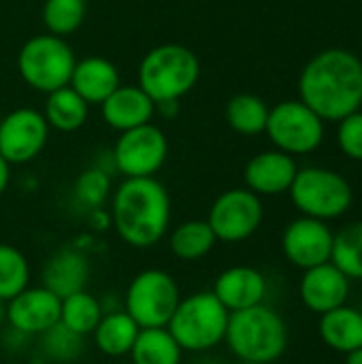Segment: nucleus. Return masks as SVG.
Segmentation results:
<instances>
[{
    "label": "nucleus",
    "mask_w": 362,
    "mask_h": 364,
    "mask_svg": "<svg viewBox=\"0 0 362 364\" xmlns=\"http://www.w3.org/2000/svg\"><path fill=\"white\" fill-rule=\"evenodd\" d=\"M265 132L275 149L290 156H301L312 154L322 145L324 122L305 102L284 100L269 109Z\"/></svg>",
    "instance_id": "obj_9"
},
{
    "label": "nucleus",
    "mask_w": 362,
    "mask_h": 364,
    "mask_svg": "<svg viewBox=\"0 0 362 364\" xmlns=\"http://www.w3.org/2000/svg\"><path fill=\"white\" fill-rule=\"evenodd\" d=\"M111 194V179L102 168H90L75 181V198L87 209H100Z\"/></svg>",
    "instance_id": "obj_32"
},
{
    "label": "nucleus",
    "mask_w": 362,
    "mask_h": 364,
    "mask_svg": "<svg viewBox=\"0 0 362 364\" xmlns=\"http://www.w3.org/2000/svg\"><path fill=\"white\" fill-rule=\"evenodd\" d=\"M288 194L301 215L322 222L341 218L350 211L354 200V192L348 179L322 166H307L297 171Z\"/></svg>",
    "instance_id": "obj_7"
},
{
    "label": "nucleus",
    "mask_w": 362,
    "mask_h": 364,
    "mask_svg": "<svg viewBox=\"0 0 362 364\" xmlns=\"http://www.w3.org/2000/svg\"><path fill=\"white\" fill-rule=\"evenodd\" d=\"M105 314L102 301H98L87 290H79L75 294H68L60 303V324L79 337H87L94 333L96 324L100 322Z\"/></svg>",
    "instance_id": "obj_26"
},
{
    "label": "nucleus",
    "mask_w": 362,
    "mask_h": 364,
    "mask_svg": "<svg viewBox=\"0 0 362 364\" xmlns=\"http://www.w3.org/2000/svg\"><path fill=\"white\" fill-rule=\"evenodd\" d=\"M119 70L117 66L100 55H90L77 60L70 87L87 102V105H102L107 96H111L119 87Z\"/></svg>",
    "instance_id": "obj_20"
},
{
    "label": "nucleus",
    "mask_w": 362,
    "mask_h": 364,
    "mask_svg": "<svg viewBox=\"0 0 362 364\" xmlns=\"http://www.w3.org/2000/svg\"><path fill=\"white\" fill-rule=\"evenodd\" d=\"M318 335L322 343L337 352L348 356L350 352H356L362 348V309L350 307L348 303L331 309L320 316L318 320Z\"/></svg>",
    "instance_id": "obj_21"
},
{
    "label": "nucleus",
    "mask_w": 362,
    "mask_h": 364,
    "mask_svg": "<svg viewBox=\"0 0 362 364\" xmlns=\"http://www.w3.org/2000/svg\"><path fill=\"white\" fill-rule=\"evenodd\" d=\"M0 119H2V115H0Z\"/></svg>",
    "instance_id": "obj_39"
},
{
    "label": "nucleus",
    "mask_w": 362,
    "mask_h": 364,
    "mask_svg": "<svg viewBox=\"0 0 362 364\" xmlns=\"http://www.w3.org/2000/svg\"><path fill=\"white\" fill-rule=\"evenodd\" d=\"M169 156L166 134L151 122L126 132L113 145V164L126 177H156Z\"/></svg>",
    "instance_id": "obj_11"
},
{
    "label": "nucleus",
    "mask_w": 362,
    "mask_h": 364,
    "mask_svg": "<svg viewBox=\"0 0 362 364\" xmlns=\"http://www.w3.org/2000/svg\"><path fill=\"white\" fill-rule=\"evenodd\" d=\"M226 307L213 296V292H194L181 296L166 328L183 352L207 354L224 343L228 326Z\"/></svg>",
    "instance_id": "obj_5"
},
{
    "label": "nucleus",
    "mask_w": 362,
    "mask_h": 364,
    "mask_svg": "<svg viewBox=\"0 0 362 364\" xmlns=\"http://www.w3.org/2000/svg\"><path fill=\"white\" fill-rule=\"evenodd\" d=\"M352 282L333 264L324 262L303 271L299 282L301 303L316 316L337 309L348 303Z\"/></svg>",
    "instance_id": "obj_15"
},
{
    "label": "nucleus",
    "mask_w": 362,
    "mask_h": 364,
    "mask_svg": "<svg viewBox=\"0 0 362 364\" xmlns=\"http://www.w3.org/2000/svg\"><path fill=\"white\" fill-rule=\"evenodd\" d=\"M218 239L207 224V220H188L175 226L169 235V247L175 258L183 262H194L211 254Z\"/></svg>",
    "instance_id": "obj_25"
},
{
    "label": "nucleus",
    "mask_w": 362,
    "mask_h": 364,
    "mask_svg": "<svg viewBox=\"0 0 362 364\" xmlns=\"http://www.w3.org/2000/svg\"><path fill=\"white\" fill-rule=\"evenodd\" d=\"M100 111L109 128L117 132H126L151 124L156 115V102L139 85L119 83V87L105 98Z\"/></svg>",
    "instance_id": "obj_18"
},
{
    "label": "nucleus",
    "mask_w": 362,
    "mask_h": 364,
    "mask_svg": "<svg viewBox=\"0 0 362 364\" xmlns=\"http://www.w3.org/2000/svg\"><path fill=\"white\" fill-rule=\"evenodd\" d=\"M9 181H11V164L0 156V196L6 192Z\"/></svg>",
    "instance_id": "obj_34"
},
{
    "label": "nucleus",
    "mask_w": 362,
    "mask_h": 364,
    "mask_svg": "<svg viewBox=\"0 0 362 364\" xmlns=\"http://www.w3.org/2000/svg\"><path fill=\"white\" fill-rule=\"evenodd\" d=\"M198 364H226V363H222V360H218V358H203Z\"/></svg>",
    "instance_id": "obj_37"
},
{
    "label": "nucleus",
    "mask_w": 362,
    "mask_h": 364,
    "mask_svg": "<svg viewBox=\"0 0 362 364\" xmlns=\"http://www.w3.org/2000/svg\"><path fill=\"white\" fill-rule=\"evenodd\" d=\"M267 277L247 264L224 269L213 284V296L226 307L228 314L262 305L267 299Z\"/></svg>",
    "instance_id": "obj_16"
},
{
    "label": "nucleus",
    "mask_w": 362,
    "mask_h": 364,
    "mask_svg": "<svg viewBox=\"0 0 362 364\" xmlns=\"http://www.w3.org/2000/svg\"><path fill=\"white\" fill-rule=\"evenodd\" d=\"M299 96L322 122H339L362 105V62L348 49H324L299 77Z\"/></svg>",
    "instance_id": "obj_1"
},
{
    "label": "nucleus",
    "mask_w": 362,
    "mask_h": 364,
    "mask_svg": "<svg viewBox=\"0 0 362 364\" xmlns=\"http://www.w3.org/2000/svg\"><path fill=\"white\" fill-rule=\"evenodd\" d=\"M60 303L45 286H28L6 301V324L23 337H38L60 324Z\"/></svg>",
    "instance_id": "obj_14"
},
{
    "label": "nucleus",
    "mask_w": 362,
    "mask_h": 364,
    "mask_svg": "<svg viewBox=\"0 0 362 364\" xmlns=\"http://www.w3.org/2000/svg\"><path fill=\"white\" fill-rule=\"evenodd\" d=\"M49 124L43 111L19 107L0 119V156L9 164H28L47 145Z\"/></svg>",
    "instance_id": "obj_12"
},
{
    "label": "nucleus",
    "mask_w": 362,
    "mask_h": 364,
    "mask_svg": "<svg viewBox=\"0 0 362 364\" xmlns=\"http://www.w3.org/2000/svg\"><path fill=\"white\" fill-rule=\"evenodd\" d=\"M297 171V162L290 154L269 149L256 154L245 164L243 181L245 188L258 196H277L290 190Z\"/></svg>",
    "instance_id": "obj_17"
},
{
    "label": "nucleus",
    "mask_w": 362,
    "mask_h": 364,
    "mask_svg": "<svg viewBox=\"0 0 362 364\" xmlns=\"http://www.w3.org/2000/svg\"><path fill=\"white\" fill-rule=\"evenodd\" d=\"M241 364H260V363H241Z\"/></svg>",
    "instance_id": "obj_38"
},
{
    "label": "nucleus",
    "mask_w": 362,
    "mask_h": 364,
    "mask_svg": "<svg viewBox=\"0 0 362 364\" xmlns=\"http://www.w3.org/2000/svg\"><path fill=\"white\" fill-rule=\"evenodd\" d=\"M265 218L262 200L247 188H233L222 192L209 213L207 224L211 226L218 241L241 243L256 235Z\"/></svg>",
    "instance_id": "obj_10"
},
{
    "label": "nucleus",
    "mask_w": 362,
    "mask_h": 364,
    "mask_svg": "<svg viewBox=\"0 0 362 364\" xmlns=\"http://www.w3.org/2000/svg\"><path fill=\"white\" fill-rule=\"evenodd\" d=\"M171 194L156 177L124 179L111 194V226L130 247L147 250L160 243L171 230Z\"/></svg>",
    "instance_id": "obj_2"
},
{
    "label": "nucleus",
    "mask_w": 362,
    "mask_h": 364,
    "mask_svg": "<svg viewBox=\"0 0 362 364\" xmlns=\"http://www.w3.org/2000/svg\"><path fill=\"white\" fill-rule=\"evenodd\" d=\"M181 301L175 277L162 269H145L132 277L124 294V311L139 328H162Z\"/></svg>",
    "instance_id": "obj_8"
},
{
    "label": "nucleus",
    "mask_w": 362,
    "mask_h": 364,
    "mask_svg": "<svg viewBox=\"0 0 362 364\" xmlns=\"http://www.w3.org/2000/svg\"><path fill=\"white\" fill-rule=\"evenodd\" d=\"M331 262L350 282H362V222H352L335 232Z\"/></svg>",
    "instance_id": "obj_28"
},
{
    "label": "nucleus",
    "mask_w": 362,
    "mask_h": 364,
    "mask_svg": "<svg viewBox=\"0 0 362 364\" xmlns=\"http://www.w3.org/2000/svg\"><path fill=\"white\" fill-rule=\"evenodd\" d=\"M87 13L85 0H45L43 4V23L49 34L68 36L81 28Z\"/></svg>",
    "instance_id": "obj_30"
},
{
    "label": "nucleus",
    "mask_w": 362,
    "mask_h": 364,
    "mask_svg": "<svg viewBox=\"0 0 362 364\" xmlns=\"http://www.w3.org/2000/svg\"><path fill=\"white\" fill-rule=\"evenodd\" d=\"M139 331H141L139 324L124 309H113L102 314L92 337L98 352L111 358H119L130 354Z\"/></svg>",
    "instance_id": "obj_22"
},
{
    "label": "nucleus",
    "mask_w": 362,
    "mask_h": 364,
    "mask_svg": "<svg viewBox=\"0 0 362 364\" xmlns=\"http://www.w3.org/2000/svg\"><path fill=\"white\" fill-rule=\"evenodd\" d=\"M346 364H362V348L356 352H350L346 356Z\"/></svg>",
    "instance_id": "obj_35"
},
{
    "label": "nucleus",
    "mask_w": 362,
    "mask_h": 364,
    "mask_svg": "<svg viewBox=\"0 0 362 364\" xmlns=\"http://www.w3.org/2000/svg\"><path fill=\"white\" fill-rule=\"evenodd\" d=\"M128 356L132 364H181L183 350L166 326L141 328Z\"/></svg>",
    "instance_id": "obj_24"
},
{
    "label": "nucleus",
    "mask_w": 362,
    "mask_h": 364,
    "mask_svg": "<svg viewBox=\"0 0 362 364\" xmlns=\"http://www.w3.org/2000/svg\"><path fill=\"white\" fill-rule=\"evenodd\" d=\"M4 322H6V303L0 299V326H2Z\"/></svg>",
    "instance_id": "obj_36"
},
{
    "label": "nucleus",
    "mask_w": 362,
    "mask_h": 364,
    "mask_svg": "<svg viewBox=\"0 0 362 364\" xmlns=\"http://www.w3.org/2000/svg\"><path fill=\"white\" fill-rule=\"evenodd\" d=\"M139 87L156 102H173L194 90L201 77L196 53L179 43L149 49L139 64Z\"/></svg>",
    "instance_id": "obj_4"
},
{
    "label": "nucleus",
    "mask_w": 362,
    "mask_h": 364,
    "mask_svg": "<svg viewBox=\"0 0 362 364\" xmlns=\"http://www.w3.org/2000/svg\"><path fill=\"white\" fill-rule=\"evenodd\" d=\"M41 337V350L43 354L53 363H73L83 348V337L77 333L64 328L62 324H55Z\"/></svg>",
    "instance_id": "obj_31"
},
{
    "label": "nucleus",
    "mask_w": 362,
    "mask_h": 364,
    "mask_svg": "<svg viewBox=\"0 0 362 364\" xmlns=\"http://www.w3.org/2000/svg\"><path fill=\"white\" fill-rule=\"evenodd\" d=\"M30 262L13 245L0 243V299L6 303L30 286Z\"/></svg>",
    "instance_id": "obj_29"
},
{
    "label": "nucleus",
    "mask_w": 362,
    "mask_h": 364,
    "mask_svg": "<svg viewBox=\"0 0 362 364\" xmlns=\"http://www.w3.org/2000/svg\"><path fill=\"white\" fill-rule=\"evenodd\" d=\"M337 141L341 151L352 158L362 160V111H354L348 117L339 119V130H337Z\"/></svg>",
    "instance_id": "obj_33"
},
{
    "label": "nucleus",
    "mask_w": 362,
    "mask_h": 364,
    "mask_svg": "<svg viewBox=\"0 0 362 364\" xmlns=\"http://www.w3.org/2000/svg\"><path fill=\"white\" fill-rule=\"evenodd\" d=\"M90 105L70 87L64 85L55 92L47 94L43 115L49 124V128L58 132H75L87 122Z\"/></svg>",
    "instance_id": "obj_23"
},
{
    "label": "nucleus",
    "mask_w": 362,
    "mask_h": 364,
    "mask_svg": "<svg viewBox=\"0 0 362 364\" xmlns=\"http://www.w3.org/2000/svg\"><path fill=\"white\" fill-rule=\"evenodd\" d=\"M77 58L64 36L36 34L23 43L17 55V70L23 83L49 94L70 83Z\"/></svg>",
    "instance_id": "obj_6"
},
{
    "label": "nucleus",
    "mask_w": 362,
    "mask_h": 364,
    "mask_svg": "<svg viewBox=\"0 0 362 364\" xmlns=\"http://www.w3.org/2000/svg\"><path fill=\"white\" fill-rule=\"evenodd\" d=\"M333 239L335 232L326 222L301 215L284 228L282 252L292 267L307 271L312 267L331 262Z\"/></svg>",
    "instance_id": "obj_13"
},
{
    "label": "nucleus",
    "mask_w": 362,
    "mask_h": 364,
    "mask_svg": "<svg viewBox=\"0 0 362 364\" xmlns=\"http://www.w3.org/2000/svg\"><path fill=\"white\" fill-rule=\"evenodd\" d=\"M267 119L269 107L262 98L254 94H237L226 105V122L239 134L254 136L265 132Z\"/></svg>",
    "instance_id": "obj_27"
},
{
    "label": "nucleus",
    "mask_w": 362,
    "mask_h": 364,
    "mask_svg": "<svg viewBox=\"0 0 362 364\" xmlns=\"http://www.w3.org/2000/svg\"><path fill=\"white\" fill-rule=\"evenodd\" d=\"M90 279V260L83 252L75 247H62L49 256L43 267V284L47 290L58 294L60 299L85 290Z\"/></svg>",
    "instance_id": "obj_19"
},
{
    "label": "nucleus",
    "mask_w": 362,
    "mask_h": 364,
    "mask_svg": "<svg viewBox=\"0 0 362 364\" xmlns=\"http://www.w3.org/2000/svg\"><path fill=\"white\" fill-rule=\"evenodd\" d=\"M288 324L269 305H256L228 316L224 343L239 363H277L288 350Z\"/></svg>",
    "instance_id": "obj_3"
}]
</instances>
